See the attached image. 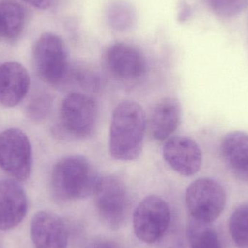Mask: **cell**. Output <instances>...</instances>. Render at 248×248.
<instances>
[{"label":"cell","instance_id":"2","mask_svg":"<svg viewBox=\"0 0 248 248\" xmlns=\"http://www.w3.org/2000/svg\"><path fill=\"white\" fill-rule=\"evenodd\" d=\"M100 179L85 157L71 155L61 159L54 166L51 185L58 199L74 201L94 195Z\"/></svg>","mask_w":248,"mask_h":248},{"label":"cell","instance_id":"17","mask_svg":"<svg viewBox=\"0 0 248 248\" xmlns=\"http://www.w3.org/2000/svg\"><path fill=\"white\" fill-rule=\"evenodd\" d=\"M190 248H222L221 240L211 223L192 218L187 229Z\"/></svg>","mask_w":248,"mask_h":248},{"label":"cell","instance_id":"9","mask_svg":"<svg viewBox=\"0 0 248 248\" xmlns=\"http://www.w3.org/2000/svg\"><path fill=\"white\" fill-rule=\"evenodd\" d=\"M164 160L179 174L185 176L195 175L202 165V152L198 144L186 137L168 139L163 149Z\"/></svg>","mask_w":248,"mask_h":248},{"label":"cell","instance_id":"18","mask_svg":"<svg viewBox=\"0 0 248 248\" xmlns=\"http://www.w3.org/2000/svg\"><path fill=\"white\" fill-rule=\"evenodd\" d=\"M106 17L112 29L118 31H125L135 23V10L126 1L117 0L108 6Z\"/></svg>","mask_w":248,"mask_h":248},{"label":"cell","instance_id":"21","mask_svg":"<svg viewBox=\"0 0 248 248\" xmlns=\"http://www.w3.org/2000/svg\"><path fill=\"white\" fill-rule=\"evenodd\" d=\"M52 103L49 94H40L29 103L27 107L28 116L34 122H41L49 114Z\"/></svg>","mask_w":248,"mask_h":248},{"label":"cell","instance_id":"4","mask_svg":"<svg viewBox=\"0 0 248 248\" xmlns=\"http://www.w3.org/2000/svg\"><path fill=\"white\" fill-rule=\"evenodd\" d=\"M227 196L223 186L214 179L201 178L186 189L185 202L192 218L212 223L225 208Z\"/></svg>","mask_w":248,"mask_h":248},{"label":"cell","instance_id":"6","mask_svg":"<svg viewBox=\"0 0 248 248\" xmlns=\"http://www.w3.org/2000/svg\"><path fill=\"white\" fill-rule=\"evenodd\" d=\"M170 221L169 205L157 195L144 198L136 208L133 217L136 236L147 244H153L162 238L169 229Z\"/></svg>","mask_w":248,"mask_h":248},{"label":"cell","instance_id":"13","mask_svg":"<svg viewBox=\"0 0 248 248\" xmlns=\"http://www.w3.org/2000/svg\"><path fill=\"white\" fill-rule=\"evenodd\" d=\"M30 77L23 65L7 62L0 65V104L17 106L26 97L30 87Z\"/></svg>","mask_w":248,"mask_h":248},{"label":"cell","instance_id":"19","mask_svg":"<svg viewBox=\"0 0 248 248\" xmlns=\"http://www.w3.org/2000/svg\"><path fill=\"white\" fill-rule=\"evenodd\" d=\"M230 235L239 248H248V205H240L230 219Z\"/></svg>","mask_w":248,"mask_h":248},{"label":"cell","instance_id":"12","mask_svg":"<svg viewBox=\"0 0 248 248\" xmlns=\"http://www.w3.org/2000/svg\"><path fill=\"white\" fill-rule=\"evenodd\" d=\"M28 211L27 195L13 179L0 181V230L8 231L19 225Z\"/></svg>","mask_w":248,"mask_h":248},{"label":"cell","instance_id":"20","mask_svg":"<svg viewBox=\"0 0 248 248\" xmlns=\"http://www.w3.org/2000/svg\"><path fill=\"white\" fill-rule=\"evenodd\" d=\"M216 15L224 18H231L246 10L248 0H208Z\"/></svg>","mask_w":248,"mask_h":248},{"label":"cell","instance_id":"1","mask_svg":"<svg viewBox=\"0 0 248 248\" xmlns=\"http://www.w3.org/2000/svg\"><path fill=\"white\" fill-rule=\"evenodd\" d=\"M146 116L140 104L124 101L115 109L110 129V153L122 161L138 158L142 150Z\"/></svg>","mask_w":248,"mask_h":248},{"label":"cell","instance_id":"8","mask_svg":"<svg viewBox=\"0 0 248 248\" xmlns=\"http://www.w3.org/2000/svg\"><path fill=\"white\" fill-rule=\"evenodd\" d=\"M101 219L112 229L124 224L129 211V197L122 180L116 176L101 178L94 194Z\"/></svg>","mask_w":248,"mask_h":248},{"label":"cell","instance_id":"5","mask_svg":"<svg viewBox=\"0 0 248 248\" xmlns=\"http://www.w3.org/2000/svg\"><path fill=\"white\" fill-rule=\"evenodd\" d=\"M98 107L94 98L80 93L68 94L61 105L60 122L64 131L77 138L93 134L97 125Z\"/></svg>","mask_w":248,"mask_h":248},{"label":"cell","instance_id":"22","mask_svg":"<svg viewBox=\"0 0 248 248\" xmlns=\"http://www.w3.org/2000/svg\"><path fill=\"white\" fill-rule=\"evenodd\" d=\"M24 2L30 4L32 7L40 10H47L53 4L55 0H22Z\"/></svg>","mask_w":248,"mask_h":248},{"label":"cell","instance_id":"16","mask_svg":"<svg viewBox=\"0 0 248 248\" xmlns=\"http://www.w3.org/2000/svg\"><path fill=\"white\" fill-rule=\"evenodd\" d=\"M24 7L16 0L0 1V34L7 40L17 39L26 23Z\"/></svg>","mask_w":248,"mask_h":248},{"label":"cell","instance_id":"15","mask_svg":"<svg viewBox=\"0 0 248 248\" xmlns=\"http://www.w3.org/2000/svg\"><path fill=\"white\" fill-rule=\"evenodd\" d=\"M182 116L180 103L173 97L162 99L155 106L150 119L152 136L158 141L170 138L179 126Z\"/></svg>","mask_w":248,"mask_h":248},{"label":"cell","instance_id":"10","mask_svg":"<svg viewBox=\"0 0 248 248\" xmlns=\"http://www.w3.org/2000/svg\"><path fill=\"white\" fill-rule=\"evenodd\" d=\"M30 234L36 248H67L68 232L61 217L41 211L31 221Z\"/></svg>","mask_w":248,"mask_h":248},{"label":"cell","instance_id":"3","mask_svg":"<svg viewBox=\"0 0 248 248\" xmlns=\"http://www.w3.org/2000/svg\"><path fill=\"white\" fill-rule=\"evenodd\" d=\"M33 58L37 74L45 82L57 85L66 78L68 53L63 40L58 35L43 33L33 46Z\"/></svg>","mask_w":248,"mask_h":248},{"label":"cell","instance_id":"24","mask_svg":"<svg viewBox=\"0 0 248 248\" xmlns=\"http://www.w3.org/2000/svg\"><path fill=\"white\" fill-rule=\"evenodd\" d=\"M0 38H1V34H0Z\"/></svg>","mask_w":248,"mask_h":248},{"label":"cell","instance_id":"23","mask_svg":"<svg viewBox=\"0 0 248 248\" xmlns=\"http://www.w3.org/2000/svg\"><path fill=\"white\" fill-rule=\"evenodd\" d=\"M84 248H119L113 242L109 240H97L88 243Z\"/></svg>","mask_w":248,"mask_h":248},{"label":"cell","instance_id":"11","mask_svg":"<svg viewBox=\"0 0 248 248\" xmlns=\"http://www.w3.org/2000/svg\"><path fill=\"white\" fill-rule=\"evenodd\" d=\"M106 61L112 74L120 79L134 81L145 74L144 57L128 44L117 42L112 45L106 52Z\"/></svg>","mask_w":248,"mask_h":248},{"label":"cell","instance_id":"7","mask_svg":"<svg viewBox=\"0 0 248 248\" xmlns=\"http://www.w3.org/2000/svg\"><path fill=\"white\" fill-rule=\"evenodd\" d=\"M31 167L32 148L27 135L15 128L0 133V168L15 179L25 181Z\"/></svg>","mask_w":248,"mask_h":248},{"label":"cell","instance_id":"14","mask_svg":"<svg viewBox=\"0 0 248 248\" xmlns=\"http://www.w3.org/2000/svg\"><path fill=\"white\" fill-rule=\"evenodd\" d=\"M221 151L232 173L248 183V134L235 131L226 134L221 141Z\"/></svg>","mask_w":248,"mask_h":248}]
</instances>
